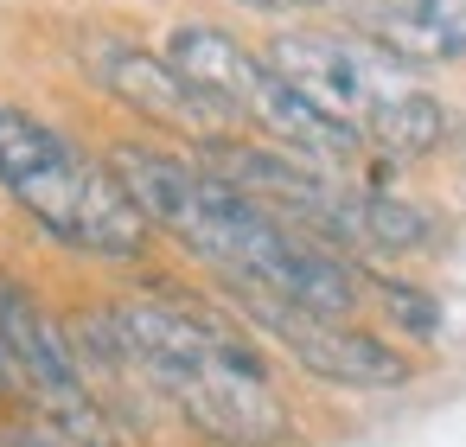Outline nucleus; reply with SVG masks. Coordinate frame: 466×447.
<instances>
[{"instance_id": "1", "label": "nucleus", "mask_w": 466, "mask_h": 447, "mask_svg": "<svg viewBox=\"0 0 466 447\" xmlns=\"http://www.w3.org/2000/svg\"><path fill=\"white\" fill-rule=\"evenodd\" d=\"M109 173L122 179V192L135 198V211L147 224H160L198 262L230 275L237 294H262V300L326 313V320L358 313L351 262H339V249L300 237L294 224H281L268 205L243 198L218 173H205L192 160H173V154H154V147H116Z\"/></svg>"}, {"instance_id": "2", "label": "nucleus", "mask_w": 466, "mask_h": 447, "mask_svg": "<svg viewBox=\"0 0 466 447\" xmlns=\"http://www.w3.org/2000/svg\"><path fill=\"white\" fill-rule=\"evenodd\" d=\"M109 332L135 377H147L186 428H198L218 447H281L288 441V402L275 396L256 351H243L205 307H167V300H128L109 313Z\"/></svg>"}, {"instance_id": "3", "label": "nucleus", "mask_w": 466, "mask_h": 447, "mask_svg": "<svg viewBox=\"0 0 466 447\" xmlns=\"http://www.w3.org/2000/svg\"><path fill=\"white\" fill-rule=\"evenodd\" d=\"M268 65L339 128H351L364 147H383L396 160L441 147L447 135V109L441 97H428L396 58H383L364 39L345 33H281L268 46Z\"/></svg>"}, {"instance_id": "4", "label": "nucleus", "mask_w": 466, "mask_h": 447, "mask_svg": "<svg viewBox=\"0 0 466 447\" xmlns=\"http://www.w3.org/2000/svg\"><path fill=\"white\" fill-rule=\"evenodd\" d=\"M0 186H7L58 243L103 256V262H135L147 249V218L122 192V179L96 160H84L58 128L39 116L0 103Z\"/></svg>"}, {"instance_id": "5", "label": "nucleus", "mask_w": 466, "mask_h": 447, "mask_svg": "<svg viewBox=\"0 0 466 447\" xmlns=\"http://www.w3.org/2000/svg\"><path fill=\"white\" fill-rule=\"evenodd\" d=\"M167 58H173V71H179L192 90H205L230 122H249V128L275 135L288 154H300V160H313V167H339V160H351V154L364 147L351 128H339L332 116H319L268 58L243 52V46H237L230 33H218V26H179L173 46H167Z\"/></svg>"}, {"instance_id": "6", "label": "nucleus", "mask_w": 466, "mask_h": 447, "mask_svg": "<svg viewBox=\"0 0 466 447\" xmlns=\"http://www.w3.org/2000/svg\"><path fill=\"white\" fill-rule=\"evenodd\" d=\"M249 320L294 358L307 364L313 377H332V383H351V390H396L409 377V358L396 345H383L377 332L351 326V320H326V313H300V307H281V300H262V294H243Z\"/></svg>"}, {"instance_id": "7", "label": "nucleus", "mask_w": 466, "mask_h": 447, "mask_svg": "<svg viewBox=\"0 0 466 447\" xmlns=\"http://www.w3.org/2000/svg\"><path fill=\"white\" fill-rule=\"evenodd\" d=\"M84 71H90L116 103L141 109V116L160 122V128L192 135L198 147L218 141V122H230L205 90H192V84L173 71V58H154V52L128 46V39H90V46H84Z\"/></svg>"}, {"instance_id": "8", "label": "nucleus", "mask_w": 466, "mask_h": 447, "mask_svg": "<svg viewBox=\"0 0 466 447\" xmlns=\"http://www.w3.org/2000/svg\"><path fill=\"white\" fill-rule=\"evenodd\" d=\"M351 26L402 71L466 58V0H364Z\"/></svg>"}, {"instance_id": "9", "label": "nucleus", "mask_w": 466, "mask_h": 447, "mask_svg": "<svg viewBox=\"0 0 466 447\" xmlns=\"http://www.w3.org/2000/svg\"><path fill=\"white\" fill-rule=\"evenodd\" d=\"M383 300L396 307V320L409 326V332H434L441 320H434V300H421L415 288H402V281H383Z\"/></svg>"}, {"instance_id": "10", "label": "nucleus", "mask_w": 466, "mask_h": 447, "mask_svg": "<svg viewBox=\"0 0 466 447\" xmlns=\"http://www.w3.org/2000/svg\"><path fill=\"white\" fill-rule=\"evenodd\" d=\"M237 7H256V14H300V7H326V0H237Z\"/></svg>"}, {"instance_id": "11", "label": "nucleus", "mask_w": 466, "mask_h": 447, "mask_svg": "<svg viewBox=\"0 0 466 447\" xmlns=\"http://www.w3.org/2000/svg\"><path fill=\"white\" fill-rule=\"evenodd\" d=\"M14 383H26V377H20V364H14V351H7V339H0V390H14Z\"/></svg>"}]
</instances>
